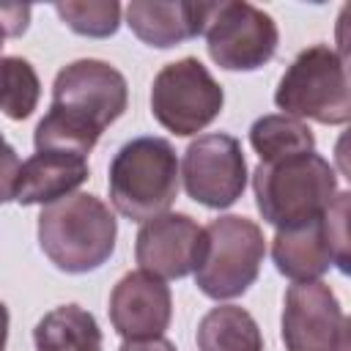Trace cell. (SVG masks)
Instances as JSON below:
<instances>
[{
    "label": "cell",
    "mask_w": 351,
    "mask_h": 351,
    "mask_svg": "<svg viewBox=\"0 0 351 351\" xmlns=\"http://www.w3.org/2000/svg\"><path fill=\"white\" fill-rule=\"evenodd\" d=\"M126 77L107 60L82 58L63 66L52 82V104L33 134L36 151L90 154L101 132L126 112Z\"/></svg>",
    "instance_id": "cell-1"
},
{
    "label": "cell",
    "mask_w": 351,
    "mask_h": 351,
    "mask_svg": "<svg viewBox=\"0 0 351 351\" xmlns=\"http://www.w3.org/2000/svg\"><path fill=\"white\" fill-rule=\"evenodd\" d=\"M115 214L90 192H74L44 206L38 214V244L66 274H85L107 263L115 250Z\"/></svg>",
    "instance_id": "cell-2"
},
{
    "label": "cell",
    "mask_w": 351,
    "mask_h": 351,
    "mask_svg": "<svg viewBox=\"0 0 351 351\" xmlns=\"http://www.w3.org/2000/svg\"><path fill=\"white\" fill-rule=\"evenodd\" d=\"M252 189L261 217L277 230L324 217L340 192L335 167L315 151L258 162L252 170Z\"/></svg>",
    "instance_id": "cell-3"
},
{
    "label": "cell",
    "mask_w": 351,
    "mask_h": 351,
    "mask_svg": "<svg viewBox=\"0 0 351 351\" xmlns=\"http://www.w3.org/2000/svg\"><path fill=\"white\" fill-rule=\"evenodd\" d=\"M178 156L165 137H134L118 148L110 162V200L132 222H148L165 214L178 197Z\"/></svg>",
    "instance_id": "cell-4"
},
{
    "label": "cell",
    "mask_w": 351,
    "mask_h": 351,
    "mask_svg": "<svg viewBox=\"0 0 351 351\" xmlns=\"http://www.w3.org/2000/svg\"><path fill=\"white\" fill-rule=\"evenodd\" d=\"M274 104L282 115L307 118L326 126H343L351 118V88L346 58L329 44L302 49L280 77Z\"/></svg>",
    "instance_id": "cell-5"
},
{
    "label": "cell",
    "mask_w": 351,
    "mask_h": 351,
    "mask_svg": "<svg viewBox=\"0 0 351 351\" xmlns=\"http://www.w3.org/2000/svg\"><path fill=\"white\" fill-rule=\"evenodd\" d=\"M203 233L206 244L195 269V285L217 302L241 296L258 280L266 255L261 225L239 214H225L211 219Z\"/></svg>",
    "instance_id": "cell-6"
},
{
    "label": "cell",
    "mask_w": 351,
    "mask_h": 351,
    "mask_svg": "<svg viewBox=\"0 0 351 351\" xmlns=\"http://www.w3.org/2000/svg\"><path fill=\"white\" fill-rule=\"evenodd\" d=\"M225 104L222 85L197 58H181L159 69L151 85V112L176 137L203 132Z\"/></svg>",
    "instance_id": "cell-7"
},
{
    "label": "cell",
    "mask_w": 351,
    "mask_h": 351,
    "mask_svg": "<svg viewBox=\"0 0 351 351\" xmlns=\"http://www.w3.org/2000/svg\"><path fill=\"white\" fill-rule=\"evenodd\" d=\"M203 33L208 58L228 71L261 69L274 58L280 41L277 22L263 8L244 0L211 3Z\"/></svg>",
    "instance_id": "cell-8"
},
{
    "label": "cell",
    "mask_w": 351,
    "mask_h": 351,
    "mask_svg": "<svg viewBox=\"0 0 351 351\" xmlns=\"http://www.w3.org/2000/svg\"><path fill=\"white\" fill-rule=\"evenodd\" d=\"M184 189L206 208L233 206L247 186V159L241 143L225 132H208L192 140L181 162Z\"/></svg>",
    "instance_id": "cell-9"
},
{
    "label": "cell",
    "mask_w": 351,
    "mask_h": 351,
    "mask_svg": "<svg viewBox=\"0 0 351 351\" xmlns=\"http://www.w3.org/2000/svg\"><path fill=\"white\" fill-rule=\"evenodd\" d=\"M348 318L324 280L293 282L285 291V351H346Z\"/></svg>",
    "instance_id": "cell-10"
},
{
    "label": "cell",
    "mask_w": 351,
    "mask_h": 351,
    "mask_svg": "<svg viewBox=\"0 0 351 351\" xmlns=\"http://www.w3.org/2000/svg\"><path fill=\"white\" fill-rule=\"evenodd\" d=\"M203 244L206 233L189 214L165 211L137 230L134 258L143 271L159 280H181L197 269Z\"/></svg>",
    "instance_id": "cell-11"
},
{
    "label": "cell",
    "mask_w": 351,
    "mask_h": 351,
    "mask_svg": "<svg viewBox=\"0 0 351 351\" xmlns=\"http://www.w3.org/2000/svg\"><path fill=\"white\" fill-rule=\"evenodd\" d=\"M107 310L112 329L123 340L162 337L173 318V296L165 280L137 269L115 282Z\"/></svg>",
    "instance_id": "cell-12"
},
{
    "label": "cell",
    "mask_w": 351,
    "mask_h": 351,
    "mask_svg": "<svg viewBox=\"0 0 351 351\" xmlns=\"http://www.w3.org/2000/svg\"><path fill=\"white\" fill-rule=\"evenodd\" d=\"M88 162L69 151H36L22 162L14 200L22 206H49L74 195L80 184L88 181Z\"/></svg>",
    "instance_id": "cell-13"
},
{
    "label": "cell",
    "mask_w": 351,
    "mask_h": 351,
    "mask_svg": "<svg viewBox=\"0 0 351 351\" xmlns=\"http://www.w3.org/2000/svg\"><path fill=\"white\" fill-rule=\"evenodd\" d=\"M211 3H148L134 0L126 5V25L148 47H176L203 33Z\"/></svg>",
    "instance_id": "cell-14"
},
{
    "label": "cell",
    "mask_w": 351,
    "mask_h": 351,
    "mask_svg": "<svg viewBox=\"0 0 351 351\" xmlns=\"http://www.w3.org/2000/svg\"><path fill=\"white\" fill-rule=\"evenodd\" d=\"M271 261L277 271L293 282L318 280L324 271H329V266H335V255L329 247L326 217L277 230L271 239Z\"/></svg>",
    "instance_id": "cell-15"
},
{
    "label": "cell",
    "mask_w": 351,
    "mask_h": 351,
    "mask_svg": "<svg viewBox=\"0 0 351 351\" xmlns=\"http://www.w3.org/2000/svg\"><path fill=\"white\" fill-rule=\"evenodd\" d=\"M36 351H101V329L80 304H60L36 324Z\"/></svg>",
    "instance_id": "cell-16"
},
{
    "label": "cell",
    "mask_w": 351,
    "mask_h": 351,
    "mask_svg": "<svg viewBox=\"0 0 351 351\" xmlns=\"http://www.w3.org/2000/svg\"><path fill=\"white\" fill-rule=\"evenodd\" d=\"M197 351H263L258 321L236 304L211 307L197 324Z\"/></svg>",
    "instance_id": "cell-17"
},
{
    "label": "cell",
    "mask_w": 351,
    "mask_h": 351,
    "mask_svg": "<svg viewBox=\"0 0 351 351\" xmlns=\"http://www.w3.org/2000/svg\"><path fill=\"white\" fill-rule=\"evenodd\" d=\"M250 145L255 148L261 162H274L282 156L315 151V137L304 121L274 112V115L258 118L250 126Z\"/></svg>",
    "instance_id": "cell-18"
},
{
    "label": "cell",
    "mask_w": 351,
    "mask_h": 351,
    "mask_svg": "<svg viewBox=\"0 0 351 351\" xmlns=\"http://www.w3.org/2000/svg\"><path fill=\"white\" fill-rule=\"evenodd\" d=\"M41 82L30 60L19 55L0 58V110L11 121H25L38 107Z\"/></svg>",
    "instance_id": "cell-19"
},
{
    "label": "cell",
    "mask_w": 351,
    "mask_h": 351,
    "mask_svg": "<svg viewBox=\"0 0 351 351\" xmlns=\"http://www.w3.org/2000/svg\"><path fill=\"white\" fill-rule=\"evenodd\" d=\"M121 3L115 0H88V3H77V0H66V3H55V14L80 36H90V38H107L121 27Z\"/></svg>",
    "instance_id": "cell-20"
},
{
    "label": "cell",
    "mask_w": 351,
    "mask_h": 351,
    "mask_svg": "<svg viewBox=\"0 0 351 351\" xmlns=\"http://www.w3.org/2000/svg\"><path fill=\"white\" fill-rule=\"evenodd\" d=\"M348 192H337L335 200L326 208V233H329V247L335 255V266L346 274L348 271Z\"/></svg>",
    "instance_id": "cell-21"
},
{
    "label": "cell",
    "mask_w": 351,
    "mask_h": 351,
    "mask_svg": "<svg viewBox=\"0 0 351 351\" xmlns=\"http://www.w3.org/2000/svg\"><path fill=\"white\" fill-rule=\"evenodd\" d=\"M19 170H22V162H19L16 151L8 145V140L0 132V206L8 203V200H14Z\"/></svg>",
    "instance_id": "cell-22"
},
{
    "label": "cell",
    "mask_w": 351,
    "mask_h": 351,
    "mask_svg": "<svg viewBox=\"0 0 351 351\" xmlns=\"http://www.w3.org/2000/svg\"><path fill=\"white\" fill-rule=\"evenodd\" d=\"M30 5H0V30L5 36H22L27 30Z\"/></svg>",
    "instance_id": "cell-23"
},
{
    "label": "cell",
    "mask_w": 351,
    "mask_h": 351,
    "mask_svg": "<svg viewBox=\"0 0 351 351\" xmlns=\"http://www.w3.org/2000/svg\"><path fill=\"white\" fill-rule=\"evenodd\" d=\"M118 351H178L167 337H137V340H123Z\"/></svg>",
    "instance_id": "cell-24"
},
{
    "label": "cell",
    "mask_w": 351,
    "mask_h": 351,
    "mask_svg": "<svg viewBox=\"0 0 351 351\" xmlns=\"http://www.w3.org/2000/svg\"><path fill=\"white\" fill-rule=\"evenodd\" d=\"M5 340H8V307L0 302V351H5Z\"/></svg>",
    "instance_id": "cell-25"
},
{
    "label": "cell",
    "mask_w": 351,
    "mask_h": 351,
    "mask_svg": "<svg viewBox=\"0 0 351 351\" xmlns=\"http://www.w3.org/2000/svg\"><path fill=\"white\" fill-rule=\"evenodd\" d=\"M3 41H5V33L0 30V49H3Z\"/></svg>",
    "instance_id": "cell-26"
}]
</instances>
